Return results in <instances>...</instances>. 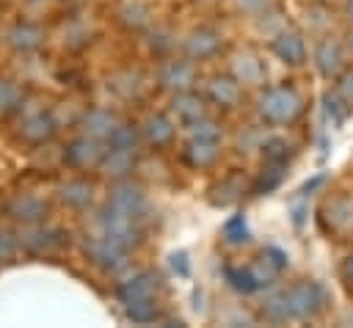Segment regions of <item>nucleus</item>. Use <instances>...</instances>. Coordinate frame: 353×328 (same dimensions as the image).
<instances>
[{
	"label": "nucleus",
	"instance_id": "nucleus-24",
	"mask_svg": "<svg viewBox=\"0 0 353 328\" xmlns=\"http://www.w3.org/2000/svg\"><path fill=\"white\" fill-rule=\"evenodd\" d=\"M52 132H55V121H52L50 113H33V116H28L25 124H22V135H25L28 141H33V143L47 141Z\"/></svg>",
	"mask_w": 353,
	"mask_h": 328
},
{
	"label": "nucleus",
	"instance_id": "nucleus-16",
	"mask_svg": "<svg viewBox=\"0 0 353 328\" xmlns=\"http://www.w3.org/2000/svg\"><path fill=\"white\" fill-rule=\"evenodd\" d=\"M171 113L188 127V124H193V121H199V119L207 116V105H204V99L199 94H193V88H188V91H176L174 94Z\"/></svg>",
	"mask_w": 353,
	"mask_h": 328
},
{
	"label": "nucleus",
	"instance_id": "nucleus-23",
	"mask_svg": "<svg viewBox=\"0 0 353 328\" xmlns=\"http://www.w3.org/2000/svg\"><path fill=\"white\" fill-rule=\"evenodd\" d=\"M22 243L30 248V251H47L52 245L61 243V232L52 229V226H41V221L36 226H30L25 234H22Z\"/></svg>",
	"mask_w": 353,
	"mask_h": 328
},
{
	"label": "nucleus",
	"instance_id": "nucleus-1",
	"mask_svg": "<svg viewBox=\"0 0 353 328\" xmlns=\"http://www.w3.org/2000/svg\"><path fill=\"white\" fill-rule=\"evenodd\" d=\"M303 102L292 85H273L259 96V113L268 124H290L301 116Z\"/></svg>",
	"mask_w": 353,
	"mask_h": 328
},
{
	"label": "nucleus",
	"instance_id": "nucleus-5",
	"mask_svg": "<svg viewBox=\"0 0 353 328\" xmlns=\"http://www.w3.org/2000/svg\"><path fill=\"white\" fill-rule=\"evenodd\" d=\"M108 207L130 215V218H138L143 221L146 209H149V201H146V193L141 185L130 182V179H119L113 187H110V196H108Z\"/></svg>",
	"mask_w": 353,
	"mask_h": 328
},
{
	"label": "nucleus",
	"instance_id": "nucleus-38",
	"mask_svg": "<svg viewBox=\"0 0 353 328\" xmlns=\"http://www.w3.org/2000/svg\"><path fill=\"white\" fill-rule=\"evenodd\" d=\"M171 267H174V273H179V276H190V259H188V254H185V251L171 254Z\"/></svg>",
	"mask_w": 353,
	"mask_h": 328
},
{
	"label": "nucleus",
	"instance_id": "nucleus-3",
	"mask_svg": "<svg viewBox=\"0 0 353 328\" xmlns=\"http://www.w3.org/2000/svg\"><path fill=\"white\" fill-rule=\"evenodd\" d=\"M97 229H99V234H105L108 240L124 245L127 251L132 245H138V240H141V221L130 218V215H124V212H119V209H113L108 204L97 218Z\"/></svg>",
	"mask_w": 353,
	"mask_h": 328
},
{
	"label": "nucleus",
	"instance_id": "nucleus-35",
	"mask_svg": "<svg viewBox=\"0 0 353 328\" xmlns=\"http://www.w3.org/2000/svg\"><path fill=\"white\" fill-rule=\"evenodd\" d=\"M223 237L229 243H245L248 240V226H245V218L243 215H234L223 223Z\"/></svg>",
	"mask_w": 353,
	"mask_h": 328
},
{
	"label": "nucleus",
	"instance_id": "nucleus-20",
	"mask_svg": "<svg viewBox=\"0 0 353 328\" xmlns=\"http://www.w3.org/2000/svg\"><path fill=\"white\" fill-rule=\"evenodd\" d=\"M174 121L165 116V113H152L146 121H143V138L152 143V146H168L174 141Z\"/></svg>",
	"mask_w": 353,
	"mask_h": 328
},
{
	"label": "nucleus",
	"instance_id": "nucleus-14",
	"mask_svg": "<svg viewBox=\"0 0 353 328\" xmlns=\"http://www.w3.org/2000/svg\"><path fill=\"white\" fill-rule=\"evenodd\" d=\"M80 124H83V132H85V135L99 138V141H108L110 132H113L121 121H119V116H116L113 110H108V107H91V110L83 113Z\"/></svg>",
	"mask_w": 353,
	"mask_h": 328
},
{
	"label": "nucleus",
	"instance_id": "nucleus-40",
	"mask_svg": "<svg viewBox=\"0 0 353 328\" xmlns=\"http://www.w3.org/2000/svg\"><path fill=\"white\" fill-rule=\"evenodd\" d=\"M234 6L240 11H245V14H259V11H265L270 6V0H234Z\"/></svg>",
	"mask_w": 353,
	"mask_h": 328
},
{
	"label": "nucleus",
	"instance_id": "nucleus-44",
	"mask_svg": "<svg viewBox=\"0 0 353 328\" xmlns=\"http://www.w3.org/2000/svg\"><path fill=\"white\" fill-rule=\"evenodd\" d=\"M347 14H350V19H353V0L347 3Z\"/></svg>",
	"mask_w": 353,
	"mask_h": 328
},
{
	"label": "nucleus",
	"instance_id": "nucleus-17",
	"mask_svg": "<svg viewBox=\"0 0 353 328\" xmlns=\"http://www.w3.org/2000/svg\"><path fill=\"white\" fill-rule=\"evenodd\" d=\"M135 165V149H116V146H105V154L99 160V168L105 176L113 179H124Z\"/></svg>",
	"mask_w": 353,
	"mask_h": 328
},
{
	"label": "nucleus",
	"instance_id": "nucleus-30",
	"mask_svg": "<svg viewBox=\"0 0 353 328\" xmlns=\"http://www.w3.org/2000/svg\"><path fill=\"white\" fill-rule=\"evenodd\" d=\"M262 157L265 163H279V165H287V157H290V143L284 138H265L262 141Z\"/></svg>",
	"mask_w": 353,
	"mask_h": 328
},
{
	"label": "nucleus",
	"instance_id": "nucleus-12",
	"mask_svg": "<svg viewBox=\"0 0 353 328\" xmlns=\"http://www.w3.org/2000/svg\"><path fill=\"white\" fill-rule=\"evenodd\" d=\"M232 77L240 83V85H262L268 72L262 66V61L248 52V50H240L234 58H232Z\"/></svg>",
	"mask_w": 353,
	"mask_h": 328
},
{
	"label": "nucleus",
	"instance_id": "nucleus-32",
	"mask_svg": "<svg viewBox=\"0 0 353 328\" xmlns=\"http://www.w3.org/2000/svg\"><path fill=\"white\" fill-rule=\"evenodd\" d=\"M135 143H138V130L132 124H119L105 141V146H116V149H135Z\"/></svg>",
	"mask_w": 353,
	"mask_h": 328
},
{
	"label": "nucleus",
	"instance_id": "nucleus-7",
	"mask_svg": "<svg viewBox=\"0 0 353 328\" xmlns=\"http://www.w3.org/2000/svg\"><path fill=\"white\" fill-rule=\"evenodd\" d=\"M196 83V63L190 58H171L160 66V85L168 91H188Z\"/></svg>",
	"mask_w": 353,
	"mask_h": 328
},
{
	"label": "nucleus",
	"instance_id": "nucleus-19",
	"mask_svg": "<svg viewBox=\"0 0 353 328\" xmlns=\"http://www.w3.org/2000/svg\"><path fill=\"white\" fill-rule=\"evenodd\" d=\"M221 154V141H201V138H190L185 146V160L193 168H207L218 160Z\"/></svg>",
	"mask_w": 353,
	"mask_h": 328
},
{
	"label": "nucleus",
	"instance_id": "nucleus-43",
	"mask_svg": "<svg viewBox=\"0 0 353 328\" xmlns=\"http://www.w3.org/2000/svg\"><path fill=\"white\" fill-rule=\"evenodd\" d=\"M347 50H350V55H353V36L347 39Z\"/></svg>",
	"mask_w": 353,
	"mask_h": 328
},
{
	"label": "nucleus",
	"instance_id": "nucleus-10",
	"mask_svg": "<svg viewBox=\"0 0 353 328\" xmlns=\"http://www.w3.org/2000/svg\"><path fill=\"white\" fill-rule=\"evenodd\" d=\"M157 292V276L152 270H138L132 273L127 281L119 284L116 295L121 303H132V300H143V298H154Z\"/></svg>",
	"mask_w": 353,
	"mask_h": 328
},
{
	"label": "nucleus",
	"instance_id": "nucleus-37",
	"mask_svg": "<svg viewBox=\"0 0 353 328\" xmlns=\"http://www.w3.org/2000/svg\"><path fill=\"white\" fill-rule=\"evenodd\" d=\"M336 94H339L345 102H353V72H339Z\"/></svg>",
	"mask_w": 353,
	"mask_h": 328
},
{
	"label": "nucleus",
	"instance_id": "nucleus-25",
	"mask_svg": "<svg viewBox=\"0 0 353 328\" xmlns=\"http://www.w3.org/2000/svg\"><path fill=\"white\" fill-rule=\"evenodd\" d=\"M119 19H121V25H127V28H132V30H141V28L149 25L152 11H149V6H146L143 0H127V3L119 8Z\"/></svg>",
	"mask_w": 353,
	"mask_h": 328
},
{
	"label": "nucleus",
	"instance_id": "nucleus-39",
	"mask_svg": "<svg viewBox=\"0 0 353 328\" xmlns=\"http://www.w3.org/2000/svg\"><path fill=\"white\" fill-rule=\"evenodd\" d=\"M14 99H17V88H14L11 83L0 80V110L11 107V105H14Z\"/></svg>",
	"mask_w": 353,
	"mask_h": 328
},
{
	"label": "nucleus",
	"instance_id": "nucleus-26",
	"mask_svg": "<svg viewBox=\"0 0 353 328\" xmlns=\"http://www.w3.org/2000/svg\"><path fill=\"white\" fill-rule=\"evenodd\" d=\"M259 314H262L268 322H273V325L287 322V320H290V311H287L284 289H276V292L265 295V300H262V306H259Z\"/></svg>",
	"mask_w": 353,
	"mask_h": 328
},
{
	"label": "nucleus",
	"instance_id": "nucleus-4",
	"mask_svg": "<svg viewBox=\"0 0 353 328\" xmlns=\"http://www.w3.org/2000/svg\"><path fill=\"white\" fill-rule=\"evenodd\" d=\"M85 256L105 273H119L127 267V248L108 240L105 234H94L85 240Z\"/></svg>",
	"mask_w": 353,
	"mask_h": 328
},
{
	"label": "nucleus",
	"instance_id": "nucleus-36",
	"mask_svg": "<svg viewBox=\"0 0 353 328\" xmlns=\"http://www.w3.org/2000/svg\"><path fill=\"white\" fill-rule=\"evenodd\" d=\"M259 259H265V262H268L270 267H276V270H281V267L287 265V254H284L281 248H276V245H265Z\"/></svg>",
	"mask_w": 353,
	"mask_h": 328
},
{
	"label": "nucleus",
	"instance_id": "nucleus-27",
	"mask_svg": "<svg viewBox=\"0 0 353 328\" xmlns=\"http://www.w3.org/2000/svg\"><path fill=\"white\" fill-rule=\"evenodd\" d=\"M110 88L119 94V96H138L141 94V88H143V83H141V74L138 72H132V69H124V72H116L113 77H110Z\"/></svg>",
	"mask_w": 353,
	"mask_h": 328
},
{
	"label": "nucleus",
	"instance_id": "nucleus-41",
	"mask_svg": "<svg viewBox=\"0 0 353 328\" xmlns=\"http://www.w3.org/2000/svg\"><path fill=\"white\" fill-rule=\"evenodd\" d=\"M149 44H152V50H154V52H163L171 41H168V33H165V30H157V33L152 36V41H149Z\"/></svg>",
	"mask_w": 353,
	"mask_h": 328
},
{
	"label": "nucleus",
	"instance_id": "nucleus-8",
	"mask_svg": "<svg viewBox=\"0 0 353 328\" xmlns=\"http://www.w3.org/2000/svg\"><path fill=\"white\" fill-rule=\"evenodd\" d=\"M218 50H221V33L212 28H196L185 39V55L190 61H207L218 55Z\"/></svg>",
	"mask_w": 353,
	"mask_h": 328
},
{
	"label": "nucleus",
	"instance_id": "nucleus-2",
	"mask_svg": "<svg viewBox=\"0 0 353 328\" xmlns=\"http://www.w3.org/2000/svg\"><path fill=\"white\" fill-rule=\"evenodd\" d=\"M284 300H287L290 320H309L325 309V289L317 281L303 278L284 289Z\"/></svg>",
	"mask_w": 353,
	"mask_h": 328
},
{
	"label": "nucleus",
	"instance_id": "nucleus-31",
	"mask_svg": "<svg viewBox=\"0 0 353 328\" xmlns=\"http://www.w3.org/2000/svg\"><path fill=\"white\" fill-rule=\"evenodd\" d=\"M188 130H190V138H201V141H221L223 138V130H221V124L218 121H212V119H199V121H193V124H188Z\"/></svg>",
	"mask_w": 353,
	"mask_h": 328
},
{
	"label": "nucleus",
	"instance_id": "nucleus-33",
	"mask_svg": "<svg viewBox=\"0 0 353 328\" xmlns=\"http://www.w3.org/2000/svg\"><path fill=\"white\" fill-rule=\"evenodd\" d=\"M281 179H284V165H279V163H265L259 179H256V193H270L273 187H279Z\"/></svg>",
	"mask_w": 353,
	"mask_h": 328
},
{
	"label": "nucleus",
	"instance_id": "nucleus-18",
	"mask_svg": "<svg viewBox=\"0 0 353 328\" xmlns=\"http://www.w3.org/2000/svg\"><path fill=\"white\" fill-rule=\"evenodd\" d=\"M58 196L66 207H74V209H83L91 204L94 198V185L83 176H74V179H66L61 187H58Z\"/></svg>",
	"mask_w": 353,
	"mask_h": 328
},
{
	"label": "nucleus",
	"instance_id": "nucleus-29",
	"mask_svg": "<svg viewBox=\"0 0 353 328\" xmlns=\"http://www.w3.org/2000/svg\"><path fill=\"white\" fill-rule=\"evenodd\" d=\"M127 309V317L132 322H152L157 317V300L154 298H143V300H132V303H124Z\"/></svg>",
	"mask_w": 353,
	"mask_h": 328
},
{
	"label": "nucleus",
	"instance_id": "nucleus-22",
	"mask_svg": "<svg viewBox=\"0 0 353 328\" xmlns=\"http://www.w3.org/2000/svg\"><path fill=\"white\" fill-rule=\"evenodd\" d=\"M41 39H44L41 28H36V25H30V22H22V25H17V28L8 33L11 47L19 50V52H33V50H39V47H41Z\"/></svg>",
	"mask_w": 353,
	"mask_h": 328
},
{
	"label": "nucleus",
	"instance_id": "nucleus-42",
	"mask_svg": "<svg viewBox=\"0 0 353 328\" xmlns=\"http://www.w3.org/2000/svg\"><path fill=\"white\" fill-rule=\"evenodd\" d=\"M339 273H342V278H345L347 284H353V254H347V256L342 259V265H339Z\"/></svg>",
	"mask_w": 353,
	"mask_h": 328
},
{
	"label": "nucleus",
	"instance_id": "nucleus-6",
	"mask_svg": "<svg viewBox=\"0 0 353 328\" xmlns=\"http://www.w3.org/2000/svg\"><path fill=\"white\" fill-rule=\"evenodd\" d=\"M102 154H105V141L91 138V135L83 132L80 138L69 141V146H66V152H63V160H66L72 168H94V165H99Z\"/></svg>",
	"mask_w": 353,
	"mask_h": 328
},
{
	"label": "nucleus",
	"instance_id": "nucleus-13",
	"mask_svg": "<svg viewBox=\"0 0 353 328\" xmlns=\"http://www.w3.org/2000/svg\"><path fill=\"white\" fill-rule=\"evenodd\" d=\"M273 52L279 55V61H284L290 66H298L306 58V41L298 30H279L273 36Z\"/></svg>",
	"mask_w": 353,
	"mask_h": 328
},
{
	"label": "nucleus",
	"instance_id": "nucleus-11",
	"mask_svg": "<svg viewBox=\"0 0 353 328\" xmlns=\"http://www.w3.org/2000/svg\"><path fill=\"white\" fill-rule=\"evenodd\" d=\"M323 226L328 232H353V198L336 196L323 207Z\"/></svg>",
	"mask_w": 353,
	"mask_h": 328
},
{
	"label": "nucleus",
	"instance_id": "nucleus-21",
	"mask_svg": "<svg viewBox=\"0 0 353 328\" xmlns=\"http://www.w3.org/2000/svg\"><path fill=\"white\" fill-rule=\"evenodd\" d=\"M8 209L17 221H25V223H39L47 218V204L36 196H17Z\"/></svg>",
	"mask_w": 353,
	"mask_h": 328
},
{
	"label": "nucleus",
	"instance_id": "nucleus-15",
	"mask_svg": "<svg viewBox=\"0 0 353 328\" xmlns=\"http://www.w3.org/2000/svg\"><path fill=\"white\" fill-rule=\"evenodd\" d=\"M207 96L218 105V107H237L240 96H243V85L232 77V74H215L207 85Z\"/></svg>",
	"mask_w": 353,
	"mask_h": 328
},
{
	"label": "nucleus",
	"instance_id": "nucleus-9",
	"mask_svg": "<svg viewBox=\"0 0 353 328\" xmlns=\"http://www.w3.org/2000/svg\"><path fill=\"white\" fill-rule=\"evenodd\" d=\"M314 66L323 77H339L342 66H345V50L339 41H334L331 36L320 39L314 47Z\"/></svg>",
	"mask_w": 353,
	"mask_h": 328
},
{
	"label": "nucleus",
	"instance_id": "nucleus-34",
	"mask_svg": "<svg viewBox=\"0 0 353 328\" xmlns=\"http://www.w3.org/2000/svg\"><path fill=\"white\" fill-rule=\"evenodd\" d=\"M223 276H226L229 287H234L237 292H254V289H256V284H254L248 267H245V270H243V267H226Z\"/></svg>",
	"mask_w": 353,
	"mask_h": 328
},
{
	"label": "nucleus",
	"instance_id": "nucleus-28",
	"mask_svg": "<svg viewBox=\"0 0 353 328\" xmlns=\"http://www.w3.org/2000/svg\"><path fill=\"white\" fill-rule=\"evenodd\" d=\"M240 193H243V182H240L237 176H226V179H221V182L212 187L210 201L226 207V204H234V201L240 198Z\"/></svg>",
	"mask_w": 353,
	"mask_h": 328
}]
</instances>
